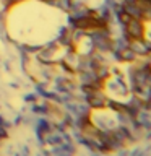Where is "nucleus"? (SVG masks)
Instances as JSON below:
<instances>
[{
    "mask_svg": "<svg viewBox=\"0 0 151 156\" xmlns=\"http://www.w3.org/2000/svg\"><path fill=\"white\" fill-rule=\"evenodd\" d=\"M62 24L55 10L41 2L16 3L7 15V29L15 41L39 46L51 42Z\"/></svg>",
    "mask_w": 151,
    "mask_h": 156,
    "instance_id": "nucleus-1",
    "label": "nucleus"
},
{
    "mask_svg": "<svg viewBox=\"0 0 151 156\" xmlns=\"http://www.w3.org/2000/svg\"><path fill=\"white\" fill-rule=\"evenodd\" d=\"M101 86L104 94L114 102H125L133 94V85L127 72L120 67H112L109 73L104 76Z\"/></svg>",
    "mask_w": 151,
    "mask_h": 156,
    "instance_id": "nucleus-2",
    "label": "nucleus"
}]
</instances>
